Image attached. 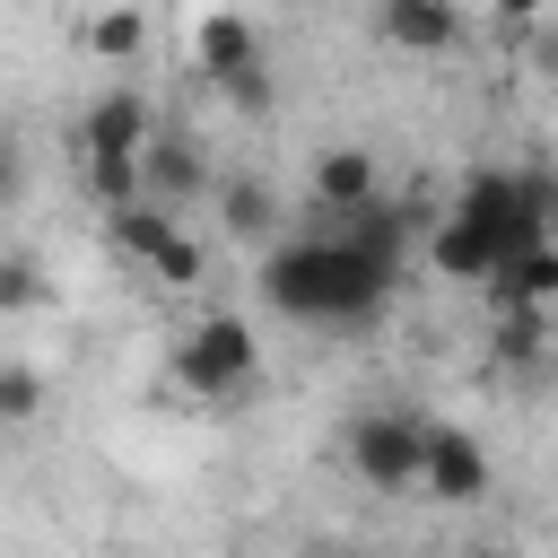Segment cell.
<instances>
[{"label": "cell", "mask_w": 558, "mask_h": 558, "mask_svg": "<svg viewBox=\"0 0 558 558\" xmlns=\"http://www.w3.org/2000/svg\"><path fill=\"white\" fill-rule=\"evenodd\" d=\"M549 340H558V314H532V305H497V323H488V357L497 366H541L549 357Z\"/></svg>", "instance_id": "obj_13"}, {"label": "cell", "mask_w": 558, "mask_h": 558, "mask_svg": "<svg viewBox=\"0 0 558 558\" xmlns=\"http://www.w3.org/2000/svg\"><path fill=\"white\" fill-rule=\"evenodd\" d=\"M253 366H262V340H253L244 314H201V323L174 340V384H183L192 401H235V392L253 384Z\"/></svg>", "instance_id": "obj_3"}, {"label": "cell", "mask_w": 558, "mask_h": 558, "mask_svg": "<svg viewBox=\"0 0 558 558\" xmlns=\"http://www.w3.org/2000/svg\"><path fill=\"white\" fill-rule=\"evenodd\" d=\"M418 253H427V270L436 279H471V288H488L497 279V235L488 227H471V218H453V209H436L427 218V235H418Z\"/></svg>", "instance_id": "obj_8"}, {"label": "cell", "mask_w": 558, "mask_h": 558, "mask_svg": "<svg viewBox=\"0 0 558 558\" xmlns=\"http://www.w3.org/2000/svg\"><path fill=\"white\" fill-rule=\"evenodd\" d=\"M488 445L471 436V427H453V418H427V453H418V488L436 497V506H480L488 497Z\"/></svg>", "instance_id": "obj_6"}, {"label": "cell", "mask_w": 558, "mask_h": 558, "mask_svg": "<svg viewBox=\"0 0 558 558\" xmlns=\"http://www.w3.org/2000/svg\"><path fill=\"white\" fill-rule=\"evenodd\" d=\"M192 61H201V78L218 87V78H235V70H253V61H262V35H253L235 9H209V17L192 26Z\"/></svg>", "instance_id": "obj_10"}, {"label": "cell", "mask_w": 558, "mask_h": 558, "mask_svg": "<svg viewBox=\"0 0 558 558\" xmlns=\"http://www.w3.org/2000/svg\"><path fill=\"white\" fill-rule=\"evenodd\" d=\"M488 305H532V314H558V235H549V244H532V253H514V262H497Z\"/></svg>", "instance_id": "obj_11"}, {"label": "cell", "mask_w": 558, "mask_h": 558, "mask_svg": "<svg viewBox=\"0 0 558 558\" xmlns=\"http://www.w3.org/2000/svg\"><path fill=\"white\" fill-rule=\"evenodd\" d=\"M366 201H375V157L366 148H323L314 157V209L340 218V209H366Z\"/></svg>", "instance_id": "obj_12"}, {"label": "cell", "mask_w": 558, "mask_h": 558, "mask_svg": "<svg viewBox=\"0 0 558 558\" xmlns=\"http://www.w3.org/2000/svg\"><path fill=\"white\" fill-rule=\"evenodd\" d=\"M375 35L392 52H453L462 44V0H375Z\"/></svg>", "instance_id": "obj_9"}, {"label": "cell", "mask_w": 558, "mask_h": 558, "mask_svg": "<svg viewBox=\"0 0 558 558\" xmlns=\"http://www.w3.org/2000/svg\"><path fill=\"white\" fill-rule=\"evenodd\" d=\"M218 218H227V235H244V244H279V192L253 183V174L218 183Z\"/></svg>", "instance_id": "obj_14"}, {"label": "cell", "mask_w": 558, "mask_h": 558, "mask_svg": "<svg viewBox=\"0 0 558 558\" xmlns=\"http://www.w3.org/2000/svg\"><path fill=\"white\" fill-rule=\"evenodd\" d=\"M148 131H157V105H148L140 87H105V96L87 105V122H78V166H87V192H96L105 209L140 201V148H148Z\"/></svg>", "instance_id": "obj_2"}, {"label": "cell", "mask_w": 558, "mask_h": 558, "mask_svg": "<svg viewBox=\"0 0 558 558\" xmlns=\"http://www.w3.org/2000/svg\"><path fill=\"white\" fill-rule=\"evenodd\" d=\"M105 235H113V253L122 262H140L157 288H192L201 279V244L174 227V209H157V201H122V209H105Z\"/></svg>", "instance_id": "obj_4"}, {"label": "cell", "mask_w": 558, "mask_h": 558, "mask_svg": "<svg viewBox=\"0 0 558 558\" xmlns=\"http://www.w3.org/2000/svg\"><path fill=\"white\" fill-rule=\"evenodd\" d=\"M44 296H52L44 262H35V253H0V314H35Z\"/></svg>", "instance_id": "obj_16"}, {"label": "cell", "mask_w": 558, "mask_h": 558, "mask_svg": "<svg viewBox=\"0 0 558 558\" xmlns=\"http://www.w3.org/2000/svg\"><path fill=\"white\" fill-rule=\"evenodd\" d=\"M201 192H209V157H201V140L174 131V122H157L148 148H140V201L183 209V201H201Z\"/></svg>", "instance_id": "obj_7"}, {"label": "cell", "mask_w": 558, "mask_h": 558, "mask_svg": "<svg viewBox=\"0 0 558 558\" xmlns=\"http://www.w3.org/2000/svg\"><path fill=\"white\" fill-rule=\"evenodd\" d=\"M418 453H427V418L418 410H366L349 418V471L366 488H418Z\"/></svg>", "instance_id": "obj_5"}, {"label": "cell", "mask_w": 558, "mask_h": 558, "mask_svg": "<svg viewBox=\"0 0 558 558\" xmlns=\"http://www.w3.org/2000/svg\"><path fill=\"white\" fill-rule=\"evenodd\" d=\"M462 558H506V549H488V541H471V549H462Z\"/></svg>", "instance_id": "obj_22"}, {"label": "cell", "mask_w": 558, "mask_h": 558, "mask_svg": "<svg viewBox=\"0 0 558 558\" xmlns=\"http://www.w3.org/2000/svg\"><path fill=\"white\" fill-rule=\"evenodd\" d=\"M253 288H262V305H279L288 323H375L384 296H392V270L366 262V253L323 218V227H305V235L262 244Z\"/></svg>", "instance_id": "obj_1"}, {"label": "cell", "mask_w": 558, "mask_h": 558, "mask_svg": "<svg viewBox=\"0 0 558 558\" xmlns=\"http://www.w3.org/2000/svg\"><path fill=\"white\" fill-rule=\"evenodd\" d=\"M314 558H384V549H357V541H323Z\"/></svg>", "instance_id": "obj_21"}, {"label": "cell", "mask_w": 558, "mask_h": 558, "mask_svg": "<svg viewBox=\"0 0 558 558\" xmlns=\"http://www.w3.org/2000/svg\"><path fill=\"white\" fill-rule=\"evenodd\" d=\"M87 52H96V61H140V52H148V17H140V0H105V9L87 17Z\"/></svg>", "instance_id": "obj_15"}, {"label": "cell", "mask_w": 558, "mask_h": 558, "mask_svg": "<svg viewBox=\"0 0 558 558\" xmlns=\"http://www.w3.org/2000/svg\"><path fill=\"white\" fill-rule=\"evenodd\" d=\"M17 183H26V148L0 131V201H17Z\"/></svg>", "instance_id": "obj_19"}, {"label": "cell", "mask_w": 558, "mask_h": 558, "mask_svg": "<svg viewBox=\"0 0 558 558\" xmlns=\"http://www.w3.org/2000/svg\"><path fill=\"white\" fill-rule=\"evenodd\" d=\"M44 418V375L35 366H0V427H26Z\"/></svg>", "instance_id": "obj_17"}, {"label": "cell", "mask_w": 558, "mask_h": 558, "mask_svg": "<svg viewBox=\"0 0 558 558\" xmlns=\"http://www.w3.org/2000/svg\"><path fill=\"white\" fill-rule=\"evenodd\" d=\"M218 96H227V105H235L244 122H262V113L279 105V78H270V70L253 61V70H235V78H218Z\"/></svg>", "instance_id": "obj_18"}, {"label": "cell", "mask_w": 558, "mask_h": 558, "mask_svg": "<svg viewBox=\"0 0 558 558\" xmlns=\"http://www.w3.org/2000/svg\"><path fill=\"white\" fill-rule=\"evenodd\" d=\"M488 9H497V17H506V26H532V17H541V9H549V0H488Z\"/></svg>", "instance_id": "obj_20"}]
</instances>
